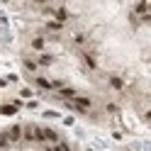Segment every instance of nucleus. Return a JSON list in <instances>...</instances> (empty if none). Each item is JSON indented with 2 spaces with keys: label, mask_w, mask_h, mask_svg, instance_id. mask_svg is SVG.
<instances>
[{
  "label": "nucleus",
  "mask_w": 151,
  "mask_h": 151,
  "mask_svg": "<svg viewBox=\"0 0 151 151\" xmlns=\"http://www.w3.org/2000/svg\"><path fill=\"white\" fill-rule=\"evenodd\" d=\"M90 105H93V100H90V98H83V95H76V98L68 102V107H71V110H78V112H88Z\"/></svg>",
  "instance_id": "obj_1"
},
{
  "label": "nucleus",
  "mask_w": 151,
  "mask_h": 151,
  "mask_svg": "<svg viewBox=\"0 0 151 151\" xmlns=\"http://www.w3.org/2000/svg\"><path fill=\"white\" fill-rule=\"evenodd\" d=\"M20 105H22L20 100L10 102V105H0V115H5V117H12V115H17V110H20Z\"/></svg>",
  "instance_id": "obj_2"
},
{
  "label": "nucleus",
  "mask_w": 151,
  "mask_h": 151,
  "mask_svg": "<svg viewBox=\"0 0 151 151\" xmlns=\"http://www.w3.org/2000/svg\"><path fill=\"white\" fill-rule=\"evenodd\" d=\"M76 95H78V93H76V88H71V86H61V88H59V98L68 100V102H71Z\"/></svg>",
  "instance_id": "obj_3"
},
{
  "label": "nucleus",
  "mask_w": 151,
  "mask_h": 151,
  "mask_svg": "<svg viewBox=\"0 0 151 151\" xmlns=\"http://www.w3.org/2000/svg\"><path fill=\"white\" fill-rule=\"evenodd\" d=\"M5 134H7V139H10V141H20V137H22V127H20V124H12L10 129L5 132Z\"/></svg>",
  "instance_id": "obj_4"
},
{
  "label": "nucleus",
  "mask_w": 151,
  "mask_h": 151,
  "mask_svg": "<svg viewBox=\"0 0 151 151\" xmlns=\"http://www.w3.org/2000/svg\"><path fill=\"white\" fill-rule=\"evenodd\" d=\"M51 63H54V56L51 54H42L39 61H37V66H51Z\"/></svg>",
  "instance_id": "obj_5"
},
{
  "label": "nucleus",
  "mask_w": 151,
  "mask_h": 151,
  "mask_svg": "<svg viewBox=\"0 0 151 151\" xmlns=\"http://www.w3.org/2000/svg\"><path fill=\"white\" fill-rule=\"evenodd\" d=\"M32 49H37V51L44 49V37H37V39H32Z\"/></svg>",
  "instance_id": "obj_6"
},
{
  "label": "nucleus",
  "mask_w": 151,
  "mask_h": 151,
  "mask_svg": "<svg viewBox=\"0 0 151 151\" xmlns=\"http://www.w3.org/2000/svg\"><path fill=\"white\" fill-rule=\"evenodd\" d=\"M61 27H63V24H59L56 20H51V22H46V29H49V32H59Z\"/></svg>",
  "instance_id": "obj_7"
},
{
  "label": "nucleus",
  "mask_w": 151,
  "mask_h": 151,
  "mask_svg": "<svg viewBox=\"0 0 151 151\" xmlns=\"http://www.w3.org/2000/svg\"><path fill=\"white\" fill-rule=\"evenodd\" d=\"M24 68L29 71V73H34V71H37V61H32V59H24Z\"/></svg>",
  "instance_id": "obj_8"
},
{
  "label": "nucleus",
  "mask_w": 151,
  "mask_h": 151,
  "mask_svg": "<svg viewBox=\"0 0 151 151\" xmlns=\"http://www.w3.org/2000/svg\"><path fill=\"white\" fill-rule=\"evenodd\" d=\"M83 59H86V66H88V68H93V71L98 68V63H95V59H93V56H88V54H86Z\"/></svg>",
  "instance_id": "obj_9"
},
{
  "label": "nucleus",
  "mask_w": 151,
  "mask_h": 151,
  "mask_svg": "<svg viewBox=\"0 0 151 151\" xmlns=\"http://www.w3.org/2000/svg\"><path fill=\"white\" fill-rule=\"evenodd\" d=\"M110 86L117 88V90H122V88H124V83H122V78H110Z\"/></svg>",
  "instance_id": "obj_10"
},
{
  "label": "nucleus",
  "mask_w": 151,
  "mask_h": 151,
  "mask_svg": "<svg viewBox=\"0 0 151 151\" xmlns=\"http://www.w3.org/2000/svg\"><path fill=\"white\" fill-rule=\"evenodd\" d=\"M7 144H10V139H7V134H0V146H3V149H5Z\"/></svg>",
  "instance_id": "obj_11"
}]
</instances>
